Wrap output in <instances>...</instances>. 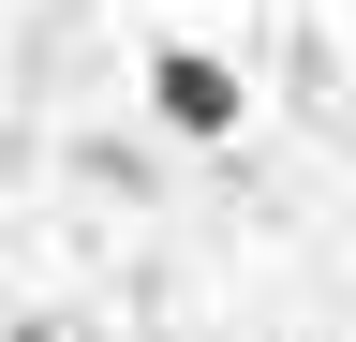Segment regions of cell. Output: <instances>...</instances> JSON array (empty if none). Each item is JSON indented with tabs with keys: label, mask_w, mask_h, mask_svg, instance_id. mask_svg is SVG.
I'll list each match as a JSON object with an SVG mask.
<instances>
[{
	"label": "cell",
	"mask_w": 356,
	"mask_h": 342,
	"mask_svg": "<svg viewBox=\"0 0 356 342\" xmlns=\"http://www.w3.org/2000/svg\"><path fill=\"white\" fill-rule=\"evenodd\" d=\"M149 119L178 149H222L252 119V90H238V60H208V45H149Z\"/></svg>",
	"instance_id": "6da1fadb"
},
{
	"label": "cell",
	"mask_w": 356,
	"mask_h": 342,
	"mask_svg": "<svg viewBox=\"0 0 356 342\" xmlns=\"http://www.w3.org/2000/svg\"><path fill=\"white\" fill-rule=\"evenodd\" d=\"M15 342H89V327H74V313H44V327H15Z\"/></svg>",
	"instance_id": "7a4b0ae2"
}]
</instances>
